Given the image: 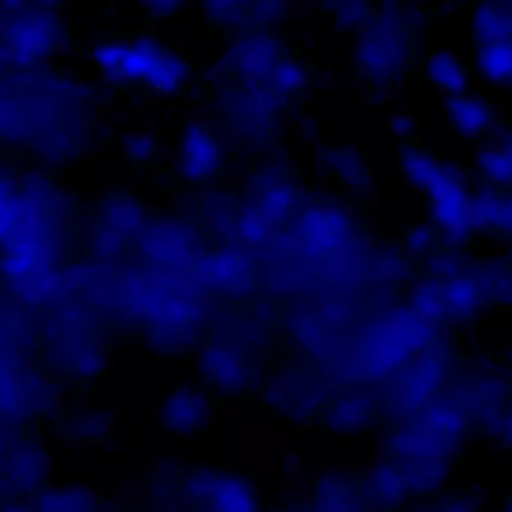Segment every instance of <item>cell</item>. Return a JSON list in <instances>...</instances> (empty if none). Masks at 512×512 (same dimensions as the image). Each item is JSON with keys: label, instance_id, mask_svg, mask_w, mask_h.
Instances as JSON below:
<instances>
[{"label": "cell", "instance_id": "cell-1", "mask_svg": "<svg viewBox=\"0 0 512 512\" xmlns=\"http://www.w3.org/2000/svg\"><path fill=\"white\" fill-rule=\"evenodd\" d=\"M473 183L456 162L443 159L439 169L419 191L427 198L437 224L455 238L476 227Z\"/></svg>", "mask_w": 512, "mask_h": 512}, {"label": "cell", "instance_id": "cell-2", "mask_svg": "<svg viewBox=\"0 0 512 512\" xmlns=\"http://www.w3.org/2000/svg\"><path fill=\"white\" fill-rule=\"evenodd\" d=\"M442 110L448 128L465 139L489 135L496 127V111L480 94L465 91L445 95Z\"/></svg>", "mask_w": 512, "mask_h": 512}, {"label": "cell", "instance_id": "cell-3", "mask_svg": "<svg viewBox=\"0 0 512 512\" xmlns=\"http://www.w3.org/2000/svg\"><path fill=\"white\" fill-rule=\"evenodd\" d=\"M476 71L485 80L512 89V40L474 25Z\"/></svg>", "mask_w": 512, "mask_h": 512}, {"label": "cell", "instance_id": "cell-4", "mask_svg": "<svg viewBox=\"0 0 512 512\" xmlns=\"http://www.w3.org/2000/svg\"><path fill=\"white\" fill-rule=\"evenodd\" d=\"M474 217L477 226L512 233V186H473Z\"/></svg>", "mask_w": 512, "mask_h": 512}, {"label": "cell", "instance_id": "cell-5", "mask_svg": "<svg viewBox=\"0 0 512 512\" xmlns=\"http://www.w3.org/2000/svg\"><path fill=\"white\" fill-rule=\"evenodd\" d=\"M425 72L432 84L445 95L467 91V69L453 53H433L426 61Z\"/></svg>", "mask_w": 512, "mask_h": 512}, {"label": "cell", "instance_id": "cell-6", "mask_svg": "<svg viewBox=\"0 0 512 512\" xmlns=\"http://www.w3.org/2000/svg\"><path fill=\"white\" fill-rule=\"evenodd\" d=\"M475 164L483 186H512V138L496 148L479 150Z\"/></svg>", "mask_w": 512, "mask_h": 512}, {"label": "cell", "instance_id": "cell-7", "mask_svg": "<svg viewBox=\"0 0 512 512\" xmlns=\"http://www.w3.org/2000/svg\"><path fill=\"white\" fill-rule=\"evenodd\" d=\"M474 25L512 40V8L480 5L475 12Z\"/></svg>", "mask_w": 512, "mask_h": 512}, {"label": "cell", "instance_id": "cell-8", "mask_svg": "<svg viewBox=\"0 0 512 512\" xmlns=\"http://www.w3.org/2000/svg\"><path fill=\"white\" fill-rule=\"evenodd\" d=\"M77 372L84 375H93L101 368V357L96 353L83 352L78 355Z\"/></svg>", "mask_w": 512, "mask_h": 512}, {"label": "cell", "instance_id": "cell-9", "mask_svg": "<svg viewBox=\"0 0 512 512\" xmlns=\"http://www.w3.org/2000/svg\"><path fill=\"white\" fill-rule=\"evenodd\" d=\"M91 287L93 290L91 300L98 304L105 303L107 290L104 280H93Z\"/></svg>", "mask_w": 512, "mask_h": 512}, {"label": "cell", "instance_id": "cell-10", "mask_svg": "<svg viewBox=\"0 0 512 512\" xmlns=\"http://www.w3.org/2000/svg\"><path fill=\"white\" fill-rule=\"evenodd\" d=\"M63 283L68 289L77 288L80 284V275L78 269L74 268L63 273Z\"/></svg>", "mask_w": 512, "mask_h": 512}, {"label": "cell", "instance_id": "cell-11", "mask_svg": "<svg viewBox=\"0 0 512 512\" xmlns=\"http://www.w3.org/2000/svg\"><path fill=\"white\" fill-rule=\"evenodd\" d=\"M69 346H68V353L70 355H76L80 351V338L79 334L72 335L68 337Z\"/></svg>", "mask_w": 512, "mask_h": 512}, {"label": "cell", "instance_id": "cell-12", "mask_svg": "<svg viewBox=\"0 0 512 512\" xmlns=\"http://www.w3.org/2000/svg\"><path fill=\"white\" fill-rule=\"evenodd\" d=\"M78 309L74 305L67 306L63 311V319L65 321H72L77 316Z\"/></svg>", "mask_w": 512, "mask_h": 512}, {"label": "cell", "instance_id": "cell-13", "mask_svg": "<svg viewBox=\"0 0 512 512\" xmlns=\"http://www.w3.org/2000/svg\"><path fill=\"white\" fill-rule=\"evenodd\" d=\"M169 286L171 289L183 288V277L181 275H177V274L170 275Z\"/></svg>", "mask_w": 512, "mask_h": 512}, {"label": "cell", "instance_id": "cell-14", "mask_svg": "<svg viewBox=\"0 0 512 512\" xmlns=\"http://www.w3.org/2000/svg\"><path fill=\"white\" fill-rule=\"evenodd\" d=\"M67 352H68V347H67L66 341L60 340L58 342V354H59L61 360L67 359Z\"/></svg>", "mask_w": 512, "mask_h": 512}, {"label": "cell", "instance_id": "cell-15", "mask_svg": "<svg viewBox=\"0 0 512 512\" xmlns=\"http://www.w3.org/2000/svg\"><path fill=\"white\" fill-rule=\"evenodd\" d=\"M24 378L27 380V381H36V380H39L41 379V374L38 373L36 374L33 370H30V369H27L24 373Z\"/></svg>", "mask_w": 512, "mask_h": 512}, {"label": "cell", "instance_id": "cell-16", "mask_svg": "<svg viewBox=\"0 0 512 512\" xmlns=\"http://www.w3.org/2000/svg\"><path fill=\"white\" fill-rule=\"evenodd\" d=\"M94 393L102 394L105 392V380H99L94 383Z\"/></svg>", "mask_w": 512, "mask_h": 512}, {"label": "cell", "instance_id": "cell-17", "mask_svg": "<svg viewBox=\"0 0 512 512\" xmlns=\"http://www.w3.org/2000/svg\"><path fill=\"white\" fill-rule=\"evenodd\" d=\"M503 512H512V491L507 496L505 500L504 510Z\"/></svg>", "mask_w": 512, "mask_h": 512}, {"label": "cell", "instance_id": "cell-18", "mask_svg": "<svg viewBox=\"0 0 512 512\" xmlns=\"http://www.w3.org/2000/svg\"><path fill=\"white\" fill-rule=\"evenodd\" d=\"M45 340V334L43 331L37 330L34 332V342L41 343Z\"/></svg>", "mask_w": 512, "mask_h": 512}, {"label": "cell", "instance_id": "cell-19", "mask_svg": "<svg viewBox=\"0 0 512 512\" xmlns=\"http://www.w3.org/2000/svg\"><path fill=\"white\" fill-rule=\"evenodd\" d=\"M162 267V263L158 260H150L148 262V268L151 270L159 269Z\"/></svg>", "mask_w": 512, "mask_h": 512}, {"label": "cell", "instance_id": "cell-20", "mask_svg": "<svg viewBox=\"0 0 512 512\" xmlns=\"http://www.w3.org/2000/svg\"><path fill=\"white\" fill-rule=\"evenodd\" d=\"M155 299L158 301H163L164 299V289L162 287H158L155 294Z\"/></svg>", "mask_w": 512, "mask_h": 512}, {"label": "cell", "instance_id": "cell-21", "mask_svg": "<svg viewBox=\"0 0 512 512\" xmlns=\"http://www.w3.org/2000/svg\"><path fill=\"white\" fill-rule=\"evenodd\" d=\"M152 333H153V328L150 325H148L144 328L143 334L146 339H150L152 337Z\"/></svg>", "mask_w": 512, "mask_h": 512}, {"label": "cell", "instance_id": "cell-22", "mask_svg": "<svg viewBox=\"0 0 512 512\" xmlns=\"http://www.w3.org/2000/svg\"><path fill=\"white\" fill-rule=\"evenodd\" d=\"M79 334V328L77 327H69L66 329V335L67 337H70L72 335Z\"/></svg>", "mask_w": 512, "mask_h": 512}, {"label": "cell", "instance_id": "cell-23", "mask_svg": "<svg viewBox=\"0 0 512 512\" xmlns=\"http://www.w3.org/2000/svg\"><path fill=\"white\" fill-rule=\"evenodd\" d=\"M24 328L22 326H13L12 327V333L13 335H21L24 333Z\"/></svg>", "mask_w": 512, "mask_h": 512}, {"label": "cell", "instance_id": "cell-24", "mask_svg": "<svg viewBox=\"0 0 512 512\" xmlns=\"http://www.w3.org/2000/svg\"><path fill=\"white\" fill-rule=\"evenodd\" d=\"M141 274H142V276H141V277L149 278V279H150V277H151V275H152V270H151V269H149V268L147 267V268H145V269H143V270L141 271Z\"/></svg>", "mask_w": 512, "mask_h": 512}, {"label": "cell", "instance_id": "cell-25", "mask_svg": "<svg viewBox=\"0 0 512 512\" xmlns=\"http://www.w3.org/2000/svg\"><path fill=\"white\" fill-rule=\"evenodd\" d=\"M13 368H17L20 365V359L17 355H12Z\"/></svg>", "mask_w": 512, "mask_h": 512}, {"label": "cell", "instance_id": "cell-26", "mask_svg": "<svg viewBox=\"0 0 512 512\" xmlns=\"http://www.w3.org/2000/svg\"><path fill=\"white\" fill-rule=\"evenodd\" d=\"M92 294H93L92 287H91V286H89V287L87 286V287L85 288V295H86V298L91 300V298H92Z\"/></svg>", "mask_w": 512, "mask_h": 512}, {"label": "cell", "instance_id": "cell-27", "mask_svg": "<svg viewBox=\"0 0 512 512\" xmlns=\"http://www.w3.org/2000/svg\"><path fill=\"white\" fill-rule=\"evenodd\" d=\"M11 378H12L15 382L19 383L20 378H21V375H20V373H19V372H16V371H15V372H12V374H11Z\"/></svg>", "mask_w": 512, "mask_h": 512}, {"label": "cell", "instance_id": "cell-28", "mask_svg": "<svg viewBox=\"0 0 512 512\" xmlns=\"http://www.w3.org/2000/svg\"><path fill=\"white\" fill-rule=\"evenodd\" d=\"M65 247L67 250H72V239L70 237L66 238Z\"/></svg>", "mask_w": 512, "mask_h": 512}, {"label": "cell", "instance_id": "cell-29", "mask_svg": "<svg viewBox=\"0 0 512 512\" xmlns=\"http://www.w3.org/2000/svg\"><path fill=\"white\" fill-rule=\"evenodd\" d=\"M89 280L90 276L86 273L80 276V283H88Z\"/></svg>", "mask_w": 512, "mask_h": 512}, {"label": "cell", "instance_id": "cell-30", "mask_svg": "<svg viewBox=\"0 0 512 512\" xmlns=\"http://www.w3.org/2000/svg\"><path fill=\"white\" fill-rule=\"evenodd\" d=\"M143 346H144V348H146L147 351L152 350V346H151V343H150L149 339H145L143 341Z\"/></svg>", "mask_w": 512, "mask_h": 512}, {"label": "cell", "instance_id": "cell-31", "mask_svg": "<svg viewBox=\"0 0 512 512\" xmlns=\"http://www.w3.org/2000/svg\"><path fill=\"white\" fill-rule=\"evenodd\" d=\"M53 344L52 343H48L47 344V353H48V356L52 355L53 354Z\"/></svg>", "mask_w": 512, "mask_h": 512}, {"label": "cell", "instance_id": "cell-32", "mask_svg": "<svg viewBox=\"0 0 512 512\" xmlns=\"http://www.w3.org/2000/svg\"><path fill=\"white\" fill-rule=\"evenodd\" d=\"M105 327H106V321L105 320L99 321L97 329H104Z\"/></svg>", "mask_w": 512, "mask_h": 512}, {"label": "cell", "instance_id": "cell-33", "mask_svg": "<svg viewBox=\"0 0 512 512\" xmlns=\"http://www.w3.org/2000/svg\"><path fill=\"white\" fill-rule=\"evenodd\" d=\"M0 327L1 329H5L8 327V322L7 321H0Z\"/></svg>", "mask_w": 512, "mask_h": 512}, {"label": "cell", "instance_id": "cell-34", "mask_svg": "<svg viewBox=\"0 0 512 512\" xmlns=\"http://www.w3.org/2000/svg\"><path fill=\"white\" fill-rule=\"evenodd\" d=\"M190 290H191V289H188V288H182V294H183L184 296H187V295H189V294H190Z\"/></svg>", "mask_w": 512, "mask_h": 512}, {"label": "cell", "instance_id": "cell-35", "mask_svg": "<svg viewBox=\"0 0 512 512\" xmlns=\"http://www.w3.org/2000/svg\"><path fill=\"white\" fill-rule=\"evenodd\" d=\"M44 326H45V325H44V322H39V323H37V324L35 325V327H36L37 329H43V328H44Z\"/></svg>", "mask_w": 512, "mask_h": 512}, {"label": "cell", "instance_id": "cell-36", "mask_svg": "<svg viewBox=\"0 0 512 512\" xmlns=\"http://www.w3.org/2000/svg\"><path fill=\"white\" fill-rule=\"evenodd\" d=\"M124 305H125V301H124V300H122V299H120V300L118 301V303H117V306H118V307H123Z\"/></svg>", "mask_w": 512, "mask_h": 512}]
</instances>
